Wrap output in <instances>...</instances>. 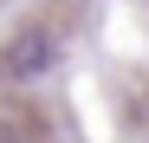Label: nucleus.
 <instances>
[{
	"label": "nucleus",
	"instance_id": "f257e3e1",
	"mask_svg": "<svg viewBox=\"0 0 149 143\" xmlns=\"http://www.w3.org/2000/svg\"><path fill=\"white\" fill-rule=\"evenodd\" d=\"M13 72V78H33V72H45L52 65V33H19L13 46H7V59H0Z\"/></svg>",
	"mask_w": 149,
	"mask_h": 143
}]
</instances>
